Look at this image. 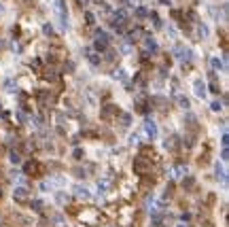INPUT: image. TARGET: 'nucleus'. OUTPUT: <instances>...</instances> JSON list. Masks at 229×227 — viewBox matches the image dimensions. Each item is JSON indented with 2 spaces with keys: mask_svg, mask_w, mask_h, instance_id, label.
Segmentation results:
<instances>
[{
  "mask_svg": "<svg viewBox=\"0 0 229 227\" xmlns=\"http://www.w3.org/2000/svg\"><path fill=\"white\" fill-rule=\"evenodd\" d=\"M159 2H161V4H170L172 0H159Z\"/></svg>",
  "mask_w": 229,
  "mask_h": 227,
  "instance_id": "a211bd4d",
  "label": "nucleus"
},
{
  "mask_svg": "<svg viewBox=\"0 0 229 227\" xmlns=\"http://www.w3.org/2000/svg\"><path fill=\"white\" fill-rule=\"evenodd\" d=\"M146 15H149V11H146L144 7H138V9H136V17H138V19H144Z\"/></svg>",
  "mask_w": 229,
  "mask_h": 227,
  "instance_id": "f8f14e48",
  "label": "nucleus"
},
{
  "mask_svg": "<svg viewBox=\"0 0 229 227\" xmlns=\"http://www.w3.org/2000/svg\"><path fill=\"white\" fill-rule=\"evenodd\" d=\"M155 51H157V43L146 36V53H155Z\"/></svg>",
  "mask_w": 229,
  "mask_h": 227,
  "instance_id": "6e6552de",
  "label": "nucleus"
},
{
  "mask_svg": "<svg viewBox=\"0 0 229 227\" xmlns=\"http://www.w3.org/2000/svg\"><path fill=\"white\" fill-rule=\"evenodd\" d=\"M0 13H4V4H0Z\"/></svg>",
  "mask_w": 229,
  "mask_h": 227,
  "instance_id": "412c9836",
  "label": "nucleus"
},
{
  "mask_svg": "<svg viewBox=\"0 0 229 227\" xmlns=\"http://www.w3.org/2000/svg\"><path fill=\"white\" fill-rule=\"evenodd\" d=\"M140 32H142V30H140V28H136V30H130V36H127V38H130V40H138V38H140Z\"/></svg>",
  "mask_w": 229,
  "mask_h": 227,
  "instance_id": "9b49d317",
  "label": "nucleus"
},
{
  "mask_svg": "<svg viewBox=\"0 0 229 227\" xmlns=\"http://www.w3.org/2000/svg\"><path fill=\"white\" fill-rule=\"evenodd\" d=\"M53 9L57 13L62 30H66V28H68V9H66V2H64V0H55V2H53Z\"/></svg>",
  "mask_w": 229,
  "mask_h": 227,
  "instance_id": "f257e3e1",
  "label": "nucleus"
},
{
  "mask_svg": "<svg viewBox=\"0 0 229 227\" xmlns=\"http://www.w3.org/2000/svg\"><path fill=\"white\" fill-rule=\"evenodd\" d=\"M176 58H178V60H181L182 64H185V60L189 62V60L193 58V53L189 51V49H176Z\"/></svg>",
  "mask_w": 229,
  "mask_h": 227,
  "instance_id": "7ed1b4c3",
  "label": "nucleus"
},
{
  "mask_svg": "<svg viewBox=\"0 0 229 227\" xmlns=\"http://www.w3.org/2000/svg\"><path fill=\"white\" fill-rule=\"evenodd\" d=\"M85 55H87V60L91 62V64H100V55L94 53V49H85Z\"/></svg>",
  "mask_w": 229,
  "mask_h": 227,
  "instance_id": "20e7f679",
  "label": "nucleus"
},
{
  "mask_svg": "<svg viewBox=\"0 0 229 227\" xmlns=\"http://www.w3.org/2000/svg\"><path fill=\"white\" fill-rule=\"evenodd\" d=\"M144 125H146V132L151 134V138H155V134H157V125H155V123H153L151 119H146Z\"/></svg>",
  "mask_w": 229,
  "mask_h": 227,
  "instance_id": "0eeeda50",
  "label": "nucleus"
},
{
  "mask_svg": "<svg viewBox=\"0 0 229 227\" xmlns=\"http://www.w3.org/2000/svg\"><path fill=\"white\" fill-rule=\"evenodd\" d=\"M210 66H212V70H225V68H223L225 64H223V62H218L217 58H212V60H210Z\"/></svg>",
  "mask_w": 229,
  "mask_h": 227,
  "instance_id": "9d476101",
  "label": "nucleus"
},
{
  "mask_svg": "<svg viewBox=\"0 0 229 227\" xmlns=\"http://www.w3.org/2000/svg\"><path fill=\"white\" fill-rule=\"evenodd\" d=\"M24 4H34V0H24Z\"/></svg>",
  "mask_w": 229,
  "mask_h": 227,
  "instance_id": "6ab92c4d",
  "label": "nucleus"
},
{
  "mask_svg": "<svg viewBox=\"0 0 229 227\" xmlns=\"http://www.w3.org/2000/svg\"><path fill=\"white\" fill-rule=\"evenodd\" d=\"M85 17H87V24H94V15H91V13H87Z\"/></svg>",
  "mask_w": 229,
  "mask_h": 227,
  "instance_id": "f3484780",
  "label": "nucleus"
},
{
  "mask_svg": "<svg viewBox=\"0 0 229 227\" xmlns=\"http://www.w3.org/2000/svg\"><path fill=\"white\" fill-rule=\"evenodd\" d=\"M197 36H199V38H206V36H208V28H206V24H197Z\"/></svg>",
  "mask_w": 229,
  "mask_h": 227,
  "instance_id": "1a4fd4ad",
  "label": "nucleus"
},
{
  "mask_svg": "<svg viewBox=\"0 0 229 227\" xmlns=\"http://www.w3.org/2000/svg\"><path fill=\"white\" fill-rule=\"evenodd\" d=\"M43 32H45V34H47V36H53V28H51V25H45V28H43Z\"/></svg>",
  "mask_w": 229,
  "mask_h": 227,
  "instance_id": "2eb2a0df",
  "label": "nucleus"
},
{
  "mask_svg": "<svg viewBox=\"0 0 229 227\" xmlns=\"http://www.w3.org/2000/svg\"><path fill=\"white\" fill-rule=\"evenodd\" d=\"M25 174H38V164L36 161H28V164H25Z\"/></svg>",
  "mask_w": 229,
  "mask_h": 227,
  "instance_id": "39448f33",
  "label": "nucleus"
},
{
  "mask_svg": "<svg viewBox=\"0 0 229 227\" xmlns=\"http://www.w3.org/2000/svg\"><path fill=\"white\" fill-rule=\"evenodd\" d=\"M108 43H110L108 34H104V32H98V38H96V49L100 51V53L108 49Z\"/></svg>",
  "mask_w": 229,
  "mask_h": 227,
  "instance_id": "f03ea898",
  "label": "nucleus"
},
{
  "mask_svg": "<svg viewBox=\"0 0 229 227\" xmlns=\"http://www.w3.org/2000/svg\"><path fill=\"white\" fill-rule=\"evenodd\" d=\"M87 2H89V0H79V4H87Z\"/></svg>",
  "mask_w": 229,
  "mask_h": 227,
  "instance_id": "aec40b11",
  "label": "nucleus"
},
{
  "mask_svg": "<svg viewBox=\"0 0 229 227\" xmlns=\"http://www.w3.org/2000/svg\"><path fill=\"white\" fill-rule=\"evenodd\" d=\"M181 106H185V108L189 106V100H187V98H181Z\"/></svg>",
  "mask_w": 229,
  "mask_h": 227,
  "instance_id": "dca6fc26",
  "label": "nucleus"
},
{
  "mask_svg": "<svg viewBox=\"0 0 229 227\" xmlns=\"http://www.w3.org/2000/svg\"><path fill=\"white\" fill-rule=\"evenodd\" d=\"M210 89H212V91H218V83H217V79H214V74H210Z\"/></svg>",
  "mask_w": 229,
  "mask_h": 227,
  "instance_id": "ddd939ff",
  "label": "nucleus"
},
{
  "mask_svg": "<svg viewBox=\"0 0 229 227\" xmlns=\"http://www.w3.org/2000/svg\"><path fill=\"white\" fill-rule=\"evenodd\" d=\"M151 19H153V24H155L157 28L161 25V21H159V15H157V13H151Z\"/></svg>",
  "mask_w": 229,
  "mask_h": 227,
  "instance_id": "4468645a",
  "label": "nucleus"
},
{
  "mask_svg": "<svg viewBox=\"0 0 229 227\" xmlns=\"http://www.w3.org/2000/svg\"><path fill=\"white\" fill-rule=\"evenodd\" d=\"M195 94L199 98L206 96V87H204V81H195Z\"/></svg>",
  "mask_w": 229,
  "mask_h": 227,
  "instance_id": "423d86ee",
  "label": "nucleus"
}]
</instances>
